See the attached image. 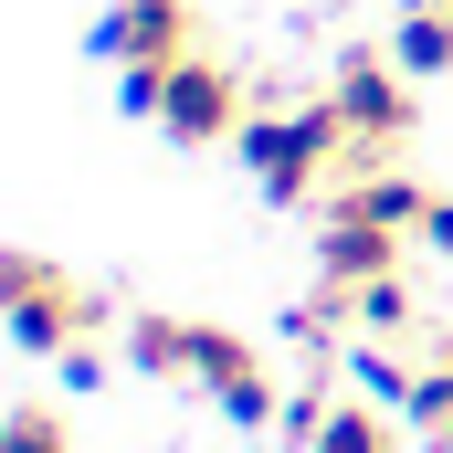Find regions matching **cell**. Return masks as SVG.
<instances>
[{
    "instance_id": "1",
    "label": "cell",
    "mask_w": 453,
    "mask_h": 453,
    "mask_svg": "<svg viewBox=\"0 0 453 453\" xmlns=\"http://www.w3.org/2000/svg\"><path fill=\"white\" fill-rule=\"evenodd\" d=\"M127 358H137L148 380H190L222 422H242V433H274V422H285V390H274L264 348L232 338V327H201V317H127Z\"/></svg>"
},
{
    "instance_id": "2",
    "label": "cell",
    "mask_w": 453,
    "mask_h": 453,
    "mask_svg": "<svg viewBox=\"0 0 453 453\" xmlns=\"http://www.w3.org/2000/svg\"><path fill=\"white\" fill-rule=\"evenodd\" d=\"M0 306H11V338L32 348V358H74V348H96V327H106V296L85 274L42 264V253H0Z\"/></svg>"
},
{
    "instance_id": "3",
    "label": "cell",
    "mask_w": 453,
    "mask_h": 453,
    "mask_svg": "<svg viewBox=\"0 0 453 453\" xmlns=\"http://www.w3.org/2000/svg\"><path fill=\"white\" fill-rule=\"evenodd\" d=\"M232 148L253 158L264 201H317V190L338 180V158H348V127H338V106L317 96V106H296V116H253Z\"/></svg>"
},
{
    "instance_id": "4",
    "label": "cell",
    "mask_w": 453,
    "mask_h": 453,
    "mask_svg": "<svg viewBox=\"0 0 453 453\" xmlns=\"http://www.w3.org/2000/svg\"><path fill=\"white\" fill-rule=\"evenodd\" d=\"M96 53H116V64H127V106L158 116L169 74L190 64V0H116L106 21H96Z\"/></svg>"
},
{
    "instance_id": "5",
    "label": "cell",
    "mask_w": 453,
    "mask_h": 453,
    "mask_svg": "<svg viewBox=\"0 0 453 453\" xmlns=\"http://www.w3.org/2000/svg\"><path fill=\"white\" fill-rule=\"evenodd\" d=\"M158 127H169L180 148H222V137H242V127H253V116H242V74L211 64V53H190V64L169 74V96H158Z\"/></svg>"
},
{
    "instance_id": "6",
    "label": "cell",
    "mask_w": 453,
    "mask_h": 453,
    "mask_svg": "<svg viewBox=\"0 0 453 453\" xmlns=\"http://www.w3.org/2000/svg\"><path fill=\"white\" fill-rule=\"evenodd\" d=\"M306 453H401V433H390L380 401H327V422H317Z\"/></svg>"
},
{
    "instance_id": "7",
    "label": "cell",
    "mask_w": 453,
    "mask_h": 453,
    "mask_svg": "<svg viewBox=\"0 0 453 453\" xmlns=\"http://www.w3.org/2000/svg\"><path fill=\"white\" fill-rule=\"evenodd\" d=\"M390 64L401 74H453V11H411L401 42H390Z\"/></svg>"
},
{
    "instance_id": "8",
    "label": "cell",
    "mask_w": 453,
    "mask_h": 453,
    "mask_svg": "<svg viewBox=\"0 0 453 453\" xmlns=\"http://www.w3.org/2000/svg\"><path fill=\"white\" fill-rule=\"evenodd\" d=\"M401 411L422 422V443H433V453H453V348L422 369V380H411V401H401Z\"/></svg>"
},
{
    "instance_id": "9",
    "label": "cell",
    "mask_w": 453,
    "mask_h": 453,
    "mask_svg": "<svg viewBox=\"0 0 453 453\" xmlns=\"http://www.w3.org/2000/svg\"><path fill=\"white\" fill-rule=\"evenodd\" d=\"M0 453H74V433H64V411H42V401H21V411L0 422Z\"/></svg>"
},
{
    "instance_id": "10",
    "label": "cell",
    "mask_w": 453,
    "mask_h": 453,
    "mask_svg": "<svg viewBox=\"0 0 453 453\" xmlns=\"http://www.w3.org/2000/svg\"><path fill=\"white\" fill-rule=\"evenodd\" d=\"M411 317H422V306H411V285H401V274H380V285H358V327H369V338H401Z\"/></svg>"
},
{
    "instance_id": "11",
    "label": "cell",
    "mask_w": 453,
    "mask_h": 453,
    "mask_svg": "<svg viewBox=\"0 0 453 453\" xmlns=\"http://www.w3.org/2000/svg\"><path fill=\"white\" fill-rule=\"evenodd\" d=\"M422 242H433V253H443V264H453V190H443V201H433V222H422Z\"/></svg>"
},
{
    "instance_id": "12",
    "label": "cell",
    "mask_w": 453,
    "mask_h": 453,
    "mask_svg": "<svg viewBox=\"0 0 453 453\" xmlns=\"http://www.w3.org/2000/svg\"><path fill=\"white\" fill-rule=\"evenodd\" d=\"M401 11H453V0H401Z\"/></svg>"
}]
</instances>
